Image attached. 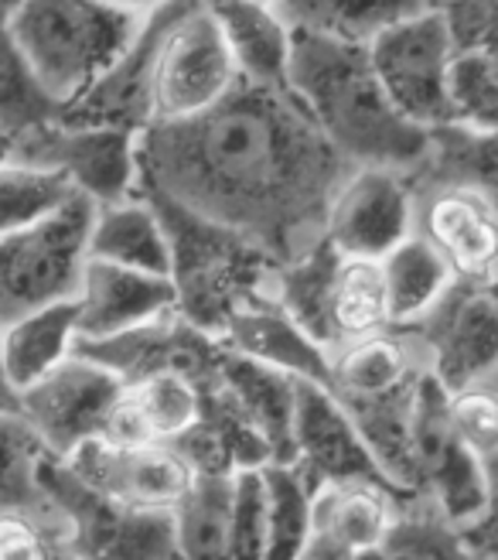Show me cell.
<instances>
[{"label":"cell","mask_w":498,"mask_h":560,"mask_svg":"<svg viewBox=\"0 0 498 560\" xmlns=\"http://www.w3.org/2000/svg\"><path fill=\"white\" fill-rule=\"evenodd\" d=\"M352 172L294 90L242 75L205 114L141 133V175L281 264L324 236L328 209Z\"/></svg>","instance_id":"6da1fadb"},{"label":"cell","mask_w":498,"mask_h":560,"mask_svg":"<svg viewBox=\"0 0 498 560\" xmlns=\"http://www.w3.org/2000/svg\"><path fill=\"white\" fill-rule=\"evenodd\" d=\"M290 90L355 167L410 175L430 151V130L396 109L376 75L369 45L294 27Z\"/></svg>","instance_id":"7a4b0ae2"},{"label":"cell","mask_w":498,"mask_h":560,"mask_svg":"<svg viewBox=\"0 0 498 560\" xmlns=\"http://www.w3.org/2000/svg\"><path fill=\"white\" fill-rule=\"evenodd\" d=\"M137 195L157 212L171 246V284L178 291V315L195 328L223 339L229 322L273 294L281 270L266 246L226 226L199 209L178 202L157 182L141 175Z\"/></svg>","instance_id":"3957f363"},{"label":"cell","mask_w":498,"mask_h":560,"mask_svg":"<svg viewBox=\"0 0 498 560\" xmlns=\"http://www.w3.org/2000/svg\"><path fill=\"white\" fill-rule=\"evenodd\" d=\"M141 18L109 0H24L8 27L45 93L66 109L117 66Z\"/></svg>","instance_id":"277c9868"},{"label":"cell","mask_w":498,"mask_h":560,"mask_svg":"<svg viewBox=\"0 0 498 560\" xmlns=\"http://www.w3.org/2000/svg\"><path fill=\"white\" fill-rule=\"evenodd\" d=\"M96 209L90 195L75 191L62 209L0 236V325L75 301L90 264Z\"/></svg>","instance_id":"5b68a950"},{"label":"cell","mask_w":498,"mask_h":560,"mask_svg":"<svg viewBox=\"0 0 498 560\" xmlns=\"http://www.w3.org/2000/svg\"><path fill=\"white\" fill-rule=\"evenodd\" d=\"M38 486L66 523L79 560H181L175 513L123 506L90 489L66 462L48 455L38 468Z\"/></svg>","instance_id":"8992f818"},{"label":"cell","mask_w":498,"mask_h":560,"mask_svg":"<svg viewBox=\"0 0 498 560\" xmlns=\"http://www.w3.org/2000/svg\"><path fill=\"white\" fill-rule=\"evenodd\" d=\"M11 161L59 172L96 206H117L137 195L141 133L120 127L69 124L59 117L17 133Z\"/></svg>","instance_id":"52a82bcc"},{"label":"cell","mask_w":498,"mask_h":560,"mask_svg":"<svg viewBox=\"0 0 498 560\" xmlns=\"http://www.w3.org/2000/svg\"><path fill=\"white\" fill-rule=\"evenodd\" d=\"M369 59L406 120L424 130L451 124L448 72L454 62V42L440 8L386 27L369 42Z\"/></svg>","instance_id":"ba28073f"},{"label":"cell","mask_w":498,"mask_h":560,"mask_svg":"<svg viewBox=\"0 0 498 560\" xmlns=\"http://www.w3.org/2000/svg\"><path fill=\"white\" fill-rule=\"evenodd\" d=\"M413 465L417 492L458 529L472 526L485 510V465L451 420V394L420 373L417 413H413Z\"/></svg>","instance_id":"9c48e42d"},{"label":"cell","mask_w":498,"mask_h":560,"mask_svg":"<svg viewBox=\"0 0 498 560\" xmlns=\"http://www.w3.org/2000/svg\"><path fill=\"white\" fill-rule=\"evenodd\" d=\"M239 82L233 51L209 4L181 14L161 45L151 82V124H178L212 109Z\"/></svg>","instance_id":"30bf717a"},{"label":"cell","mask_w":498,"mask_h":560,"mask_svg":"<svg viewBox=\"0 0 498 560\" xmlns=\"http://www.w3.org/2000/svg\"><path fill=\"white\" fill-rule=\"evenodd\" d=\"M427 349V370L448 394L482 386L498 370V277L454 280L430 315L413 328Z\"/></svg>","instance_id":"8fae6325"},{"label":"cell","mask_w":498,"mask_h":560,"mask_svg":"<svg viewBox=\"0 0 498 560\" xmlns=\"http://www.w3.org/2000/svg\"><path fill=\"white\" fill-rule=\"evenodd\" d=\"M123 380L90 355H69L45 380L21 389V417L48 458H69L75 447L106 434Z\"/></svg>","instance_id":"7c38bea8"},{"label":"cell","mask_w":498,"mask_h":560,"mask_svg":"<svg viewBox=\"0 0 498 560\" xmlns=\"http://www.w3.org/2000/svg\"><path fill=\"white\" fill-rule=\"evenodd\" d=\"M59 462H66L90 489L123 506L164 513H175L199 475L175 444H130L114 438H93Z\"/></svg>","instance_id":"4fadbf2b"},{"label":"cell","mask_w":498,"mask_h":560,"mask_svg":"<svg viewBox=\"0 0 498 560\" xmlns=\"http://www.w3.org/2000/svg\"><path fill=\"white\" fill-rule=\"evenodd\" d=\"M417 233V195L403 172L355 167L328 209L324 236L342 257L382 260Z\"/></svg>","instance_id":"5bb4252c"},{"label":"cell","mask_w":498,"mask_h":560,"mask_svg":"<svg viewBox=\"0 0 498 560\" xmlns=\"http://www.w3.org/2000/svg\"><path fill=\"white\" fill-rule=\"evenodd\" d=\"M199 4H209V0H164V4L147 11L130 48L117 59V66L86 96L69 103L59 117L69 124L120 127V130L144 133L151 127V82H154L161 45L168 38L171 24Z\"/></svg>","instance_id":"9a60e30c"},{"label":"cell","mask_w":498,"mask_h":560,"mask_svg":"<svg viewBox=\"0 0 498 560\" xmlns=\"http://www.w3.org/2000/svg\"><path fill=\"white\" fill-rule=\"evenodd\" d=\"M290 465L315 489L335 486V482H379L386 489H393V482L386 479L379 462L372 458L363 431L355 428L348 407L331 394L328 386L315 380H297L294 462Z\"/></svg>","instance_id":"2e32d148"},{"label":"cell","mask_w":498,"mask_h":560,"mask_svg":"<svg viewBox=\"0 0 498 560\" xmlns=\"http://www.w3.org/2000/svg\"><path fill=\"white\" fill-rule=\"evenodd\" d=\"M178 312V291L171 277L90 260L75 294L79 342L117 339L123 331L151 325Z\"/></svg>","instance_id":"e0dca14e"},{"label":"cell","mask_w":498,"mask_h":560,"mask_svg":"<svg viewBox=\"0 0 498 560\" xmlns=\"http://www.w3.org/2000/svg\"><path fill=\"white\" fill-rule=\"evenodd\" d=\"M417 233L427 236L458 280H495L498 202L482 188H434L417 209Z\"/></svg>","instance_id":"ac0fdd59"},{"label":"cell","mask_w":498,"mask_h":560,"mask_svg":"<svg viewBox=\"0 0 498 560\" xmlns=\"http://www.w3.org/2000/svg\"><path fill=\"white\" fill-rule=\"evenodd\" d=\"M202 420V383L178 370H161L123 383L103 438L130 444H178Z\"/></svg>","instance_id":"d6986e66"},{"label":"cell","mask_w":498,"mask_h":560,"mask_svg":"<svg viewBox=\"0 0 498 560\" xmlns=\"http://www.w3.org/2000/svg\"><path fill=\"white\" fill-rule=\"evenodd\" d=\"M410 499L379 482H335L315 492V550L369 553L390 537L400 506Z\"/></svg>","instance_id":"ffe728a7"},{"label":"cell","mask_w":498,"mask_h":560,"mask_svg":"<svg viewBox=\"0 0 498 560\" xmlns=\"http://www.w3.org/2000/svg\"><path fill=\"white\" fill-rule=\"evenodd\" d=\"M218 342L246 359H257L263 366L281 370L287 376L315 380V383L328 386L331 352L324 346H318L311 335L284 312V304L273 294L257 304H249L246 312H239Z\"/></svg>","instance_id":"44dd1931"},{"label":"cell","mask_w":498,"mask_h":560,"mask_svg":"<svg viewBox=\"0 0 498 560\" xmlns=\"http://www.w3.org/2000/svg\"><path fill=\"white\" fill-rule=\"evenodd\" d=\"M218 383L229 389L249 424L266 441L273 465L294 462V410H297V376H287L257 359H246L223 346L218 355Z\"/></svg>","instance_id":"7402d4cb"},{"label":"cell","mask_w":498,"mask_h":560,"mask_svg":"<svg viewBox=\"0 0 498 560\" xmlns=\"http://www.w3.org/2000/svg\"><path fill=\"white\" fill-rule=\"evenodd\" d=\"M212 18L236 59L242 79L273 90H290V51L294 27L276 8L260 0H209Z\"/></svg>","instance_id":"603a6c76"},{"label":"cell","mask_w":498,"mask_h":560,"mask_svg":"<svg viewBox=\"0 0 498 560\" xmlns=\"http://www.w3.org/2000/svg\"><path fill=\"white\" fill-rule=\"evenodd\" d=\"M424 366H417L410 342L400 335V328H386L369 339L348 342L331 352L328 370V389L342 404L386 397L393 389L417 380Z\"/></svg>","instance_id":"cb8c5ba5"},{"label":"cell","mask_w":498,"mask_h":560,"mask_svg":"<svg viewBox=\"0 0 498 560\" xmlns=\"http://www.w3.org/2000/svg\"><path fill=\"white\" fill-rule=\"evenodd\" d=\"M75 346H79L75 301L42 307V312H32L0 328L4 373L17 394L45 380L55 366H62L69 355H75Z\"/></svg>","instance_id":"d4e9b609"},{"label":"cell","mask_w":498,"mask_h":560,"mask_svg":"<svg viewBox=\"0 0 498 560\" xmlns=\"http://www.w3.org/2000/svg\"><path fill=\"white\" fill-rule=\"evenodd\" d=\"M90 260L168 277L171 246L151 202L133 195V199L117 206H99L90 233Z\"/></svg>","instance_id":"484cf974"},{"label":"cell","mask_w":498,"mask_h":560,"mask_svg":"<svg viewBox=\"0 0 498 560\" xmlns=\"http://www.w3.org/2000/svg\"><path fill=\"white\" fill-rule=\"evenodd\" d=\"M386 328H393V318L382 260L342 257L328 294V349L335 352Z\"/></svg>","instance_id":"4316f807"},{"label":"cell","mask_w":498,"mask_h":560,"mask_svg":"<svg viewBox=\"0 0 498 560\" xmlns=\"http://www.w3.org/2000/svg\"><path fill=\"white\" fill-rule=\"evenodd\" d=\"M382 277H386V294H390L393 328H413L420 318H427L430 307L458 280L451 264L420 233L406 236L396 249L382 257Z\"/></svg>","instance_id":"83f0119b"},{"label":"cell","mask_w":498,"mask_h":560,"mask_svg":"<svg viewBox=\"0 0 498 560\" xmlns=\"http://www.w3.org/2000/svg\"><path fill=\"white\" fill-rule=\"evenodd\" d=\"M437 8V0H284L281 14L297 32L369 45L386 27Z\"/></svg>","instance_id":"f1b7e54d"},{"label":"cell","mask_w":498,"mask_h":560,"mask_svg":"<svg viewBox=\"0 0 498 560\" xmlns=\"http://www.w3.org/2000/svg\"><path fill=\"white\" fill-rule=\"evenodd\" d=\"M236 475H195V486L175 506L181 560H233Z\"/></svg>","instance_id":"f546056e"},{"label":"cell","mask_w":498,"mask_h":560,"mask_svg":"<svg viewBox=\"0 0 498 560\" xmlns=\"http://www.w3.org/2000/svg\"><path fill=\"white\" fill-rule=\"evenodd\" d=\"M342 264V254L328 236L304 249L300 257L281 264L273 280V298L284 304V312L311 335L318 346L328 349V294L331 280ZM331 352V349H328Z\"/></svg>","instance_id":"4dcf8cb0"},{"label":"cell","mask_w":498,"mask_h":560,"mask_svg":"<svg viewBox=\"0 0 498 560\" xmlns=\"http://www.w3.org/2000/svg\"><path fill=\"white\" fill-rule=\"evenodd\" d=\"M266 550L263 560H304L315 537V486L294 465L263 468Z\"/></svg>","instance_id":"1f68e13d"},{"label":"cell","mask_w":498,"mask_h":560,"mask_svg":"<svg viewBox=\"0 0 498 560\" xmlns=\"http://www.w3.org/2000/svg\"><path fill=\"white\" fill-rule=\"evenodd\" d=\"M59 114L62 103L45 93L11 27H0V130L17 137L48 120H59Z\"/></svg>","instance_id":"d6a6232c"},{"label":"cell","mask_w":498,"mask_h":560,"mask_svg":"<svg viewBox=\"0 0 498 560\" xmlns=\"http://www.w3.org/2000/svg\"><path fill=\"white\" fill-rule=\"evenodd\" d=\"M75 195V185L48 167L8 161L0 164V236L32 226L48 212L62 209Z\"/></svg>","instance_id":"836d02e7"},{"label":"cell","mask_w":498,"mask_h":560,"mask_svg":"<svg viewBox=\"0 0 498 560\" xmlns=\"http://www.w3.org/2000/svg\"><path fill=\"white\" fill-rule=\"evenodd\" d=\"M413 502V499H410ZM386 560H485L464 534L434 506H410L396 513L390 537L382 544Z\"/></svg>","instance_id":"e575fe53"},{"label":"cell","mask_w":498,"mask_h":560,"mask_svg":"<svg viewBox=\"0 0 498 560\" xmlns=\"http://www.w3.org/2000/svg\"><path fill=\"white\" fill-rule=\"evenodd\" d=\"M451 124L472 133H498V66L488 51H454L448 72Z\"/></svg>","instance_id":"d590c367"},{"label":"cell","mask_w":498,"mask_h":560,"mask_svg":"<svg viewBox=\"0 0 498 560\" xmlns=\"http://www.w3.org/2000/svg\"><path fill=\"white\" fill-rule=\"evenodd\" d=\"M45 447L21 413H0V513L45 506L38 468Z\"/></svg>","instance_id":"8d00e7d4"},{"label":"cell","mask_w":498,"mask_h":560,"mask_svg":"<svg viewBox=\"0 0 498 560\" xmlns=\"http://www.w3.org/2000/svg\"><path fill=\"white\" fill-rule=\"evenodd\" d=\"M0 560H79L66 523L48 502L0 513Z\"/></svg>","instance_id":"74e56055"},{"label":"cell","mask_w":498,"mask_h":560,"mask_svg":"<svg viewBox=\"0 0 498 560\" xmlns=\"http://www.w3.org/2000/svg\"><path fill=\"white\" fill-rule=\"evenodd\" d=\"M266 550V492L263 468L236 475L233 499V560H263Z\"/></svg>","instance_id":"f35d334b"},{"label":"cell","mask_w":498,"mask_h":560,"mask_svg":"<svg viewBox=\"0 0 498 560\" xmlns=\"http://www.w3.org/2000/svg\"><path fill=\"white\" fill-rule=\"evenodd\" d=\"M454 51H488L498 45V0H440Z\"/></svg>","instance_id":"ab89813d"},{"label":"cell","mask_w":498,"mask_h":560,"mask_svg":"<svg viewBox=\"0 0 498 560\" xmlns=\"http://www.w3.org/2000/svg\"><path fill=\"white\" fill-rule=\"evenodd\" d=\"M451 420L458 434L475 447L478 458L491 455L498 447V394L475 386L451 397Z\"/></svg>","instance_id":"60d3db41"},{"label":"cell","mask_w":498,"mask_h":560,"mask_svg":"<svg viewBox=\"0 0 498 560\" xmlns=\"http://www.w3.org/2000/svg\"><path fill=\"white\" fill-rule=\"evenodd\" d=\"M482 465H485V510L461 534L485 560H498V447L482 458Z\"/></svg>","instance_id":"b9f144b4"},{"label":"cell","mask_w":498,"mask_h":560,"mask_svg":"<svg viewBox=\"0 0 498 560\" xmlns=\"http://www.w3.org/2000/svg\"><path fill=\"white\" fill-rule=\"evenodd\" d=\"M4 328V325H0ZM0 413H21V394L4 373V355H0Z\"/></svg>","instance_id":"7bdbcfd3"},{"label":"cell","mask_w":498,"mask_h":560,"mask_svg":"<svg viewBox=\"0 0 498 560\" xmlns=\"http://www.w3.org/2000/svg\"><path fill=\"white\" fill-rule=\"evenodd\" d=\"M304 560H386V557H382V547L369 550V553H328V550L308 547V557H304Z\"/></svg>","instance_id":"ee69618b"},{"label":"cell","mask_w":498,"mask_h":560,"mask_svg":"<svg viewBox=\"0 0 498 560\" xmlns=\"http://www.w3.org/2000/svg\"><path fill=\"white\" fill-rule=\"evenodd\" d=\"M109 4H117V8H123V11H130V14H147V11H154L157 4H164V0H109Z\"/></svg>","instance_id":"f6af8a7d"},{"label":"cell","mask_w":498,"mask_h":560,"mask_svg":"<svg viewBox=\"0 0 498 560\" xmlns=\"http://www.w3.org/2000/svg\"><path fill=\"white\" fill-rule=\"evenodd\" d=\"M24 0H0V27H8L14 21V14L21 11Z\"/></svg>","instance_id":"bcb514c9"},{"label":"cell","mask_w":498,"mask_h":560,"mask_svg":"<svg viewBox=\"0 0 498 560\" xmlns=\"http://www.w3.org/2000/svg\"><path fill=\"white\" fill-rule=\"evenodd\" d=\"M11 151H14V137L0 130V164H8V161H11Z\"/></svg>","instance_id":"7dc6e473"},{"label":"cell","mask_w":498,"mask_h":560,"mask_svg":"<svg viewBox=\"0 0 498 560\" xmlns=\"http://www.w3.org/2000/svg\"><path fill=\"white\" fill-rule=\"evenodd\" d=\"M260 4H266V8H276V11H281L284 0H260Z\"/></svg>","instance_id":"c3c4849f"},{"label":"cell","mask_w":498,"mask_h":560,"mask_svg":"<svg viewBox=\"0 0 498 560\" xmlns=\"http://www.w3.org/2000/svg\"><path fill=\"white\" fill-rule=\"evenodd\" d=\"M488 55H491V62L498 66V45H491V48H488Z\"/></svg>","instance_id":"681fc988"},{"label":"cell","mask_w":498,"mask_h":560,"mask_svg":"<svg viewBox=\"0 0 498 560\" xmlns=\"http://www.w3.org/2000/svg\"><path fill=\"white\" fill-rule=\"evenodd\" d=\"M437 8H440V0H437Z\"/></svg>","instance_id":"f907efd6"}]
</instances>
